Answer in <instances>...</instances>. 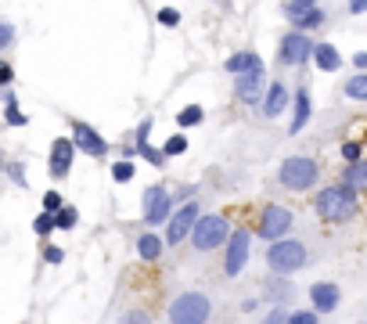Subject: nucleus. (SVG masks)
Listing matches in <instances>:
<instances>
[{
	"mask_svg": "<svg viewBox=\"0 0 367 324\" xmlns=\"http://www.w3.org/2000/svg\"><path fill=\"white\" fill-rule=\"evenodd\" d=\"M353 209H356V195H353V188H346V184H339V188H324V191L317 195V212L324 216L328 224H342V220H349Z\"/></svg>",
	"mask_w": 367,
	"mask_h": 324,
	"instance_id": "nucleus-1",
	"label": "nucleus"
},
{
	"mask_svg": "<svg viewBox=\"0 0 367 324\" xmlns=\"http://www.w3.org/2000/svg\"><path fill=\"white\" fill-rule=\"evenodd\" d=\"M317 177H321V166L313 158H306V155H292L281 166V184L288 191H306V188L317 184Z\"/></svg>",
	"mask_w": 367,
	"mask_h": 324,
	"instance_id": "nucleus-2",
	"label": "nucleus"
},
{
	"mask_svg": "<svg viewBox=\"0 0 367 324\" xmlns=\"http://www.w3.org/2000/svg\"><path fill=\"white\" fill-rule=\"evenodd\" d=\"M209 313H213V306L202 292H184L170 306V324H205Z\"/></svg>",
	"mask_w": 367,
	"mask_h": 324,
	"instance_id": "nucleus-3",
	"label": "nucleus"
},
{
	"mask_svg": "<svg viewBox=\"0 0 367 324\" xmlns=\"http://www.w3.org/2000/svg\"><path fill=\"white\" fill-rule=\"evenodd\" d=\"M267 263L274 274H292V270H299L306 263V245L302 242H274L270 252H267Z\"/></svg>",
	"mask_w": 367,
	"mask_h": 324,
	"instance_id": "nucleus-4",
	"label": "nucleus"
},
{
	"mask_svg": "<svg viewBox=\"0 0 367 324\" xmlns=\"http://www.w3.org/2000/svg\"><path fill=\"white\" fill-rule=\"evenodd\" d=\"M191 242L198 252H209V249H217L227 242V220L224 216H198V224L191 231Z\"/></svg>",
	"mask_w": 367,
	"mask_h": 324,
	"instance_id": "nucleus-5",
	"label": "nucleus"
},
{
	"mask_svg": "<svg viewBox=\"0 0 367 324\" xmlns=\"http://www.w3.org/2000/svg\"><path fill=\"white\" fill-rule=\"evenodd\" d=\"M288 227H292V212L285 205H267L263 216H259V238L278 242L281 234H288Z\"/></svg>",
	"mask_w": 367,
	"mask_h": 324,
	"instance_id": "nucleus-6",
	"label": "nucleus"
},
{
	"mask_svg": "<svg viewBox=\"0 0 367 324\" xmlns=\"http://www.w3.org/2000/svg\"><path fill=\"white\" fill-rule=\"evenodd\" d=\"M170 195L166 188H148L144 191V224H163L166 216H170Z\"/></svg>",
	"mask_w": 367,
	"mask_h": 324,
	"instance_id": "nucleus-7",
	"label": "nucleus"
},
{
	"mask_svg": "<svg viewBox=\"0 0 367 324\" xmlns=\"http://www.w3.org/2000/svg\"><path fill=\"white\" fill-rule=\"evenodd\" d=\"M313 47H317V43H310L302 33L285 36V43H281V65H302L306 58H313Z\"/></svg>",
	"mask_w": 367,
	"mask_h": 324,
	"instance_id": "nucleus-8",
	"label": "nucleus"
},
{
	"mask_svg": "<svg viewBox=\"0 0 367 324\" xmlns=\"http://www.w3.org/2000/svg\"><path fill=\"white\" fill-rule=\"evenodd\" d=\"M195 224H198V205H195V202H187V205L173 216V224H170V231H166V242H170V245L184 242V238L195 231Z\"/></svg>",
	"mask_w": 367,
	"mask_h": 324,
	"instance_id": "nucleus-9",
	"label": "nucleus"
},
{
	"mask_svg": "<svg viewBox=\"0 0 367 324\" xmlns=\"http://www.w3.org/2000/svg\"><path fill=\"white\" fill-rule=\"evenodd\" d=\"M245 259H248V231H234L231 234V249H227V259H224V270H227V274L234 278L238 274V270L245 266Z\"/></svg>",
	"mask_w": 367,
	"mask_h": 324,
	"instance_id": "nucleus-10",
	"label": "nucleus"
},
{
	"mask_svg": "<svg viewBox=\"0 0 367 324\" xmlns=\"http://www.w3.org/2000/svg\"><path fill=\"white\" fill-rule=\"evenodd\" d=\"M238 97L245 104H259V94H263V69H252V72H241L238 83H234Z\"/></svg>",
	"mask_w": 367,
	"mask_h": 324,
	"instance_id": "nucleus-11",
	"label": "nucleus"
},
{
	"mask_svg": "<svg viewBox=\"0 0 367 324\" xmlns=\"http://www.w3.org/2000/svg\"><path fill=\"white\" fill-rule=\"evenodd\" d=\"M72 134H76V144H80L90 158H101L104 151H109V144H104V141L97 137V130H94V126H87V123H76V130H72Z\"/></svg>",
	"mask_w": 367,
	"mask_h": 324,
	"instance_id": "nucleus-12",
	"label": "nucleus"
},
{
	"mask_svg": "<svg viewBox=\"0 0 367 324\" xmlns=\"http://www.w3.org/2000/svg\"><path fill=\"white\" fill-rule=\"evenodd\" d=\"M310 299H313V310H317V313H328V310L339 306V288L332 281H317L310 288Z\"/></svg>",
	"mask_w": 367,
	"mask_h": 324,
	"instance_id": "nucleus-13",
	"label": "nucleus"
},
{
	"mask_svg": "<svg viewBox=\"0 0 367 324\" xmlns=\"http://www.w3.org/2000/svg\"><path fill=\"white\" fill-rule=\"evenodd\" d=\"M69 166H72V141H55V148H50V173H55L58 180L69 173Z\"/></svg>",
	"mask_w": 367,
	"mask_h": 324,
	"instance_id": "nucleus-14",
	"label": "nucleus"
},
{
	"mask_svg": "<svg viewBox=\"0 0 367 324\" xmlns=\"http://www.w3.org/2000/svg\"><path fill=\"white\" fill-rule=\"evenodd\" d=\"M313 62H317V69H324V72H335L342 65V54L332 43H317L313 47Z\"/></svg>",
	"mask_w": 367,
	"mask_h": 324,
	"instance_id": "nucleus-15",
	"label": "nucleus"
},
{
	"mask_svg": "<svg viewBox=\"0 0 367 324\" xmlns=\"http://www.w3.org/2000/svg\"><path fill=\"white\" fill-rule=\"evenodd\" d=\"M252 69H263V62H259V54H252V50H241V54H234V58H227V72H252Z\"/></svg>",
	"mask_w": 367,
	"mask_h": 324,
	"instance_id": "nucleus-16",
	"label": "nucleus"
},
{
	"mask_svg": "<svg viewBox=\"0 0 367 324\" xmlns=\"http://www.w3.org/2000/svg\"><path fill=\"white\" fill-rule=\"evenodd\" d=\"M285 104H288V90H285L281 83H274L270 94H267V101H263V112H267V116H281Z\"/></svg>",
	"mask_w": 367,
	"mask_h": 324,
	"instance_id": "nucleus-17",
	"label": "nucleus"
},
{
	"mask_svg": "<svg viewBox=\"0 0 367 324\" xmlns=\"http://www.w3.org/2000/svg\"><path fill=\"white\" fill-rule=\"evenodd\" d=\"M342 184L353 191H367V162H353V166L342 173Z\"/></svg>",
	"mask_w": 367,
	"mask_h": 324,
	"instance_id": "nucleus-18",
	"label": "nucleus"
},
{
	"mask_svg": "<svg viewBox=\"0 0 367 324\" xmlns=\"http://www.w3.org/2000/svg\"><path fill=\"white\" fill-rule=\"evenodd\" d=\"M310 119V94L306 90H295V116H292V134H299Z\"/></svg>",
	"mask_w": 367,
	"mask_h": 324,
	"instance_id": "nucleus-19",
	"label": "nucleus"
},
{
	"mask_svg": "<svg viewBox=\"0 0 367 324\" xmlns=\"http://www.w3.org/2000/svg\"><path fill=\"white\" fill-rule=\"evenodd\" d=\"M137 252H141V259H155V256L163 252V242L155 238V234H144V238L137 242Z\"/></svg>",
	"mask_w": 367,
	"mask_h": 324,
	"instance_id": "nucleus-20",
	"label": "nucleus"
},
{
	"mask_svg": "<svg viewBox=\"0 0 367 324\" xmlns=\"http://www.w3.org/2000/svg\"><path fill=\"white\" fill-rule=\"evenodd\" d=\"M292 22H295V29H317V26L324 22V11H321V8H313V11H306V15L292 18Z\"/></svg>",
	"mask_w": 367,
	"mask_h": 324,
	"instance_id": "nucleus-21",
	"label": "nucleus"
},
{
	"mask_svg": "<svg viewBox=\"0 0 367 324\" xmlns=\"http://www.w3.org/2000/svg\"><path fill=\"white\" fill-rule=\"evenodd\" d=\"M346 94H349V97H356V101H367V72L353 76V80L346 83Z\"/></svg>",
	"mask_w": 367,
	"mask_h": 324,
	"instance_id": "nucleus-22",
	"label": "nucleus"
},
{
	"mask_svg": "<svg viewBox=\"0 0 367 324\" xmlns=\"http://www.w3.org/2000/svg\"><path fill=\"white\" fill-rule=\"evenodd\" d=\"M4 116H8V123H11V126H22V123H26V116L18 112L15 94H4Z\"/></svg>",
	"mask_w": 367,
	"mask_h": 324,
	"instance_id": "nucleus-23",
	"label": "nucleus"
},
{
	"mask_svg": "<svg viewBox=\"0 0 367 324\" xmlns=\"http://www.w3.org/2000/svg\"><path fill=\"white\" fill-rule=\"evenodd\" d=\"M313 8H317V0H288V4H285L288 18H299V15H306V11H313Z\"/></svg>",
	"mask_w": 367,
	"mask_h": 324,
	"instance_id": "nucleus-24",
	"label": "nucleus"
},
{
	"mask_svg": "<svg viewBox=\"0 0 367 324\" xmlns=\"http://www.w3.org/2000/svg\"><path fill=\"white\" fill-rule=\"evenodd\" d=\"M33 227H36V234H47L50 227H58V216L47 209V212H40V216H36V224H33Z\"/></svg>",
	"mask_w": 367,
	"mask_h": 324,
	"instance_id": "nucleus-25",
	"label": "nucleus"
},
{
	"mask_svg": "<svg viewBox=\"0 0 367 324\" xmlns=\"http://www.w3.org/2000/svg\"><path fill=\"white\" fill-rule=\"evenodd\" d=\"M177 123H180V126H195V123H202V108H198V104H187L184 112L177 116Z\"/></svg>",
	"mask_w": 367,
	"mask_h": 324,
	"instance_id": "nucleus-26",
	"label": "nucleus"
},
{
	"mask_svg": "<svg viewBox=\"0 0 367 324\" xmlns=\"http://www.w3.org/2000/svg\"><path fill=\"white\" fill-rule=\"evenodd\" d=\"M55 216H58V227H62V231H69V227H76V209H69V205H62V209H58Z\"/></svg>",
	"mask_w": 367,
	"mask_h": 324,
	"instance_id": "nucleus-27",
	"label": "nucleus"
},
{
	"mask_svg": "<svg viewBox=\"0 0 367 324\" xmlns=\"http://www.w3.org/2000/svg\"><path fill=\"white\" fill-rule=\"evenodd\" d=\"M184 151H187V141H184V137H170L166 148H163V155H184Z\"/></svg>",
	"mask_w": 367,
	"mask_h": 324,
	"instance_id": "nucleus-28",
	"label": "nucleus"
},
{
	"mask_svg": "<svg viewBox=\"0 0 367 324\" xmlns=\"http://www.w3.org/2000/svg\"><path fill=\"white\" fill-rule=\"evenodd\" d=\"M112 177H116L119 184H126V180L133 177V166H130V162H116V166H112Z\"/></svg>",
	"mask_w": 367,
	"mask_h": 324,
	"instance_id": "nucleus-29",
	"label": "nucleus"
},
{
	"mask_svg": "<svg viewBox=\"0 0 367 324\" xmlns=\"http://www.w3.org/2000/svg\"><path fill=\"white\" fill-rule=\"evenodd\" d=\"M119 324H151V320H148V313H144V310H130Z\"/></svg>",
	"mask_w": 367,
	"mask_h": 324,
	"instance_id": "nucleus-30",
	"label": "nucleus"
},
{
	"mask_svg": "<svg viewBox=\"0 0 367 324\" xmlns=\"http://www.w3.org/2000/svg\"><path fill=\"white\" fill-rule=\"evenodd\" d=\"M263 324H292V317H288V313H285V310H270V313H267V320H263Z\"/></svg>",
	"mask_w": 367,
	"mask_h": 324,
	"instance_id": "nucleus-31",
	"label": "nucleus"
},
{
	"mask_svg": "<svg viewBox=\"0 0 367 324\" xmlns=\"http://www.w3.org/2000/svg\"><path fill=\"white\" fill-rule=\"evenodd\" d=\"M62 256H65V252H62L58 245H47V249H43V259H47V263H62Z\"/></svg>",
	"mask_w": 367,
	"mask_h": 324,
	"instance_id": "nucleus-32",
	"label": "nucleus"
},
{
	"mask_svg": "<svg viewBox=\"0 0 367 324\" xmlns=\"http://www.w3.org/2000/svg\"><path fill=\"white\" fill-rule=\"evenodd\" d=\"M159 22H163V26H177V22H180V15H177L173 8H163V11H159Z\"/></svg>",
	"mask_w": 367,
	"mask_h": 324,
	"instance_id": "nucleus-33",
	"label": "nucleus"
},
{
	"mask_svg": "<svg viewBox=\"0 0 367 324\" xmlns=\"http://www.w3.org/2000/svg\"><path fill=\"white\" fill-rule=\"evenodd\" d=\"M43 209L58 212V209H62V195H43Z\"/></svg>",
	"mask_w": 367,
	"mask_h": 324,
	"instance_id": "nucleus-34",
	"label": "nucleus"
},
{
	"mask_svg": "<svg viewBox=\"0 0 367 324\" xmlns=\"http://www.w3.org/2000/svg\"><path fill=\"white\" fill-rule=\"evenodd\" d=\"M342 155H346L349 162H356V158H360V144H342Z\"/></svg>",
	"mask_w": 367,
	"mask_h": 324,
	"instance_id": "nucleus-35",
	"label": "nucleus"
},
{
	"mask_svg": "<svg viewBox=\"0 0 367 324\" xmlns=\"http://www.w3.org/2000/svg\"><path fill=\"white\" fill-rule=\"evenodd\" d=\"M11 40H15V29L4 22V29H0V43H4V47H11Z\"/></svg>",
	"mask_w": 367,
	"mask_h": 324,
	"instance_id": "nucleus-36",
	"label": "nucleus"
},
{
	"mask_svg": "<svg viewBox=\"0 0 367 324\" xmlns=\"http://www.w3.org/2000/svg\"><path fill=\"white\" fill-rule=\"evenodd\" d=\"M292 324H317V313H295Z\"/></svg>",
	"mask_w": 367,
	"mask_h": 324,
	"instance_id": "nucleus-37",
	"label": "nucleus"
},
{
	"mask_svg": "<svg viewBox=\"0 0 367 324\" xmlns=\"http://www.w3.org/2000/svg\"><path fill=\"white\" fill-rule=\"evenodd\" d=\"M349 11H353V15H363V11H367V0H349Z\"/></svg>",
	"mask_w": 367,
	"mask_h": 324,
	"instance_id": "nucleus-38",
	"label": "nucleus"
},
{
	"mask_svg": "<svg viewBox=\"0 0 367 324\" xmlns=\"http://www.w3.org/2000/svg\"><path fill=\"white\" fill-rule=\"evenodd\" d=\"M353 62H356V65H360V69H367V54H363V50H360V54H356V58H353Z\"/></svg>",
	"mask_w": 367,
	"mask_h": 324,
	"instance_id": "nucleus-39",
	"label": "nucleus"
}]
</instances>
